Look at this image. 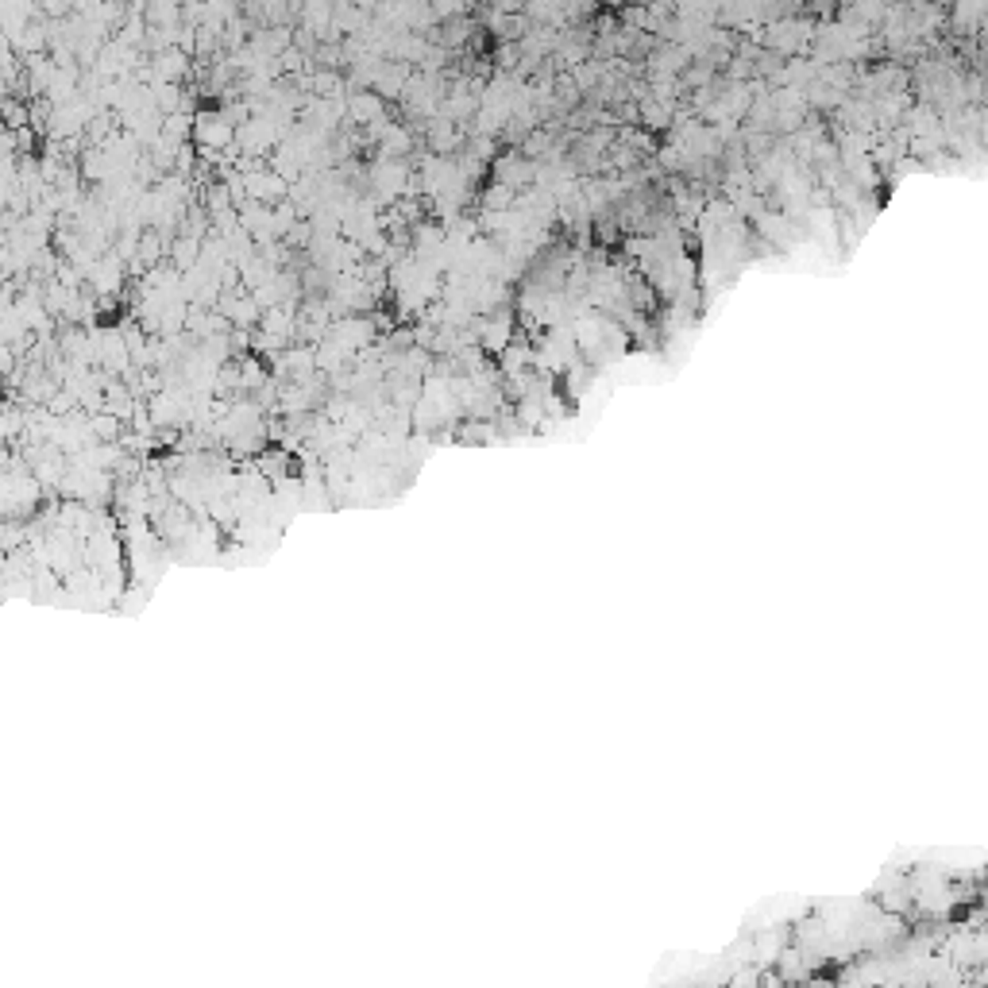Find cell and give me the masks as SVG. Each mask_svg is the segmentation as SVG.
<instances>
[{"mask_svg":"<svg viewBox=\"0 0 988 988\" xmlns=\"http://www.w3.org/2000/svg\"><path fill=\"white\" fill-rule=\"evenodd\" d=\"M194 139L202 143V151H228L236 139V124L225 113H202L194 120Z\"/></svg>","mask_w":988,"mask_h":988,"instance_id":"1","label":"cell"},{"mask_svg":"<svg viewBox=\"0 0 988 988\" xmlns=\"http://www.w3.org/2000/svg\"><path fill=\"white\" fill-rule=\"evenodd\" d=\"M483 348L486 352H506V344H510V317H491V320H483Z\"/></svg>","mask_w":988,"mask_h":988,"instance_id":"2","label":"cell"}]
</instances>
